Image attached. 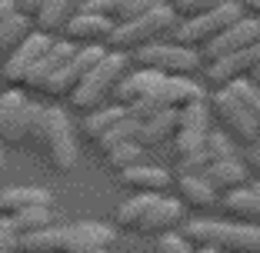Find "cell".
<instances>
[{"mask_svg":"<svg viewBox=\"0 0 260 253\" xmlns=\"http://www.w3.org/2000/svg\"><path fill=\"white\" fill-rule=\"evenodd\" d=\"M177 163H180V170H184V173H204L207 163H210V157H207V150H197V154L184 157V160H177Z\"/></svg>","mask_w":260,"mask_h":253,"instance_id":"60d3db41","label":"cell"},{"mask_svg":"<svg viewBox=\"0 0 260 253\" xmlns=\"http://www.w3.org/2000/svg\"><path fill=\"white\" fill-rule=\"evenodd\" d=\"M14 10H17V0H0V23L7 20V17L14 14Z\"/></svg>","mask_w":260,"mask_h":253,"instance_id":"ee69618b","label":"cell"},{"mask_svg":"<svg viewBox=\"0 0 260 253\" xmlns=\"http://www.w3.org/2000/svg\"><path fill=\"white\" fill-rule=\"evenodd\" d=\"M17 253H63V233H60V227L50 223V227H44V230L20 233Z\"/></svg>","mask_w":260,"mask_h":253,"instance_id":"484cf974","label":"cell"},{"mask_svg":"<svg viewBox=\"0 0 260 253\" xmlns=\"http://www.w3.org/2000/svg\"><path fill=\"white\" fill-rule=\"evenodd\" d=\"M253 193H257V197H260V180H253Z\"/></svg>","mask_w":260,"mask_h":253,"instance_id":"681fc988","label":"cell"},{"mask_svg":"<svg viewBox=\"0 0 260 253\" xmlns=\"http://www.w3.org/2000/svg\"><path fill=\"white\" fill-rule=\"evenodd\" d=\"M104 54H107V47H104V44H80V47L74 50V57H70V60L63 63L60 70H54V74L44 80L40 93H47V97H67V93L77 87V80L84 77V74H87V70H90Z\"/></svg>","mask_w":260,"mask_h":253,"instance_id":"9c48e42d","label":"cell"},{"mask_svg":"<svg viewBox=\"0 0 260 253\" xmlns=\"http://www.w3.org/2000/svg\"><path fill=\"white\" fill-rule=\"evenodd\" d=\"M50 33H40V30H30L27 37L20 40V44L10 50L7 57H4V63H0V74H4V80H7V87H23V80H27V74L34 70V63L40 60V57L47 54V47H50Z\"/></svg>","mask_w":260,"mask_h":253,"instance_id":"30bf717a","label":"cell"},{"mask_svg":"<svg viewBox=\"0 0 260 253\" xmlns=\"http://www.w3.org/2000/svg\"><path fill=\"white\" fill-rule=\"evenodd\" d=\"M160 77L164 74H157V70H150V67H140V70H134V74L123 70L120 80H117L114 90H110V100L120 103V107H134L137 100H144L153 87L160 84Z\"/></svg>","mask_w":260,"mask_h":253,"instance_id":"9a60e30c","label":"cell"},{"mask_svg":"<svg viewBox=\"0 0 260 253\" xmlns=\"http://www.w3.org/2000/svg\"><path fill=\"white\" fill-rule=\"evenodd\" d=\"M177 133V110H157L153 117H144L137 130L140 147H160Z\"/></svg>","mask_w":260,"mask_h":253,"instance_id":"cb8c5ba5","label":"cell"},{"mask_svg":"<svg viewBox=\"0 0 260 253\" xmlns=\"http://www.w3.org/2000/svg\"><path fill=\"white\" fill-rule=\"evenodd\" d=\"M193 253H220V250H210V246H193Z\"/></svg>","mask_w":260,"mask_h":253,"instance_id":"7dc6e473","label":"cell"},{"mask_svg":"<svg viewBox=\"0 0 260 253\" xmlns=\"http://www.w3.org/2000/svg\"><path fill=\"white\" fill-rule=\"evenodd\" d=\"M93 253H110V250H93Z\"/></svg>","mask_w":260,"mask_h":253,"instance_id":"f907efd6","label":"cell"},{"mask_svg":"<svg viewBox=\"0 0 260 253\" xmlns=\"http://www.w3.org/2000/svg\"><path fill=\"white\" fill-rule=\"evenodd\" d=\"M190 246H210L220 253H260V223H223V220H184Z\"/></svg>","mask_w":260,"mask_h":253,"instance_id":"6da1fadb","label":"cell"},{"mask_svg":"<svg viewBox=\"0 0 260 253\" xmlns=\"http://www.w3.org/2000/svg\"><path fill=\"white\" fill-rule=\"evenodd\" d=\"M74 50H77V44L74 40H50V47H47V54L40 57L37 63H34V70L27 74V80H23V87H30V90H40L44 87V80L54 74V70H60L63 63L74 57Z\"/></svg>","mask_w":260,"mask_h":253,"instance_id":"d6986e66","label":"cell"},{"mask_svg":"<svg viewBox=\"0 0 260 253\" xmlns=\"http://www.w3.org/2000/svg\"><path fill=\"white\" fill-rule=\"evenodd\" d=\"M220 0H170V10L177 14V20H187V17H197L204 10L217 7Z\"/></svg>","mask_w":260,"mask_h":253,"instance_id":"d590c367","label":"cell"},{"mask_svg":"<svg viewBox=\"0 0 260 253\" xmlns=\"http://www.w3.org/2000/svg\"><path fill=\"white\" fill-rule=\"evenodd\" d=\"M240 17H244V7H240V4L220 0L217 7L204 10V14L187 17V20H177L170 33H174V44H184V47H190V50H204L217 33H223L230 23L240 20Z\"/></svg>","mask_w":260,"mask_h":253,"instance_id":"5b68a950","label":"cell"},{"mask_svg":"<svg viewBox=\"0 0 260 253\" xmlns=\"http://www.w3.org/2000/svg\"><path fill=\"white\" fill-rule=\"evenodd\" d=\"M34 30V23H30V17L27 14H20V10H14V14L7 17V20L0 23V60L14 50L17 44H20L27 33Z\"/></svg>","mask_w":260,"mask_h":253,"instance_id":"83f0119b","label":"cell"},{"mask_svg":"<svg viewBox=\"0 0 260 253\" xmlns=\"http://www.w3.org/2000/svg\"><path fill=\"white\" fill-rule=\"evenodd\" d=\"M253 57H257V44L247 47V50H237V54L214 57L210 67H207V87H210V90H220V87H230L234 80L247 77V74H250Z\"/></svg>","mask_w":260,"mask_h":253,"instance_id":"5bb4252c","label":"cell"},{"mask_svg":"<svg viewBox=\"0 0 260 253\" xmlns=\"http://www.w3.org/2000/svg\"><path fill=\"white\" fill-rule=\"evenodd\" d=\"M260 44V20L257 17H240L234 20L223 33H217L210 44L204 47V57L214 60V57H223V54H237V50H247V47Z\"/></svg>","mask_w":260,"mask_h":253,"instance_id":"8fae6325","label":"cell"},{"mask_svg":"<svg viewBox=\"0 0 260 253\" xmlns=\"http://www.w3.org/2000/svg\"><path fill=\"white\" fill-rule=\"evenodd\" d=\"M220 210H223V216L234 220V223H260V197L253 193V187H247V184L223 193Z\"/></svg>","mask_w":260,"mask_h":253,"instance_id":"ffe728a7","label":"cell"},{"mask_svg":"<svg viewBox=\"0 0 260 253\" xmlns=\"http://www.w3.org/2000/svg\"><path fill=\"white\" fill-rule=\"evenodd\" d=\"M137 130H140V120L137 117H123V120H117L114 127H110V130H104L100 133L97 140H93V143L100 147V154H107L110 147H117V143H127V140H137Z\"/></svg>","mask_w":260,"mask_h":253,"instance_id":"f546056e","label":"cell"},{"mask_svg":"<svg viewBox=\"0 0 260 253\" xmlns=\"http://www.w3.org/2000/svg\"><path fill=\"white\" fill-rule=\"evenodd\" d=\"M0 170H4V140H0Z\"/></svg>","mask_w":260,"mask_h":253,"instance_id":"c3c4849f","label":"cell"},{"mask_svg":"<svg viewBox=\"0 0 260 253\" xmlns=\"http://www.w3.org/2000/svg\"><path fill=\"white\" fill-rule=\"evenodd\" d=\"M204 150L210 160H223V157H237V143L227 137L223 130H207L204 137Z\"/></svg>","mask_w":260,"mask_h":253,"instance_id":"e575fe53","label":"cell"},{"mask_svg":"<svg viewBox=\"0 0 260 253\" xmlns=\"http://www.w3.org/2000/svg\"><path fill=\"white\" fill-rule=\"evenodd\" d=\"M10 216V223L17 227V233H34V230H44L54 223V207H27V210H17V213H4Z\"/></svg>","mask_w":260,"mask_h":253,"instance_id":"f1b7e54d","label":"cell"},{"mask_svg":"<svg viewBox=\"0 0 260 253\" xmlns=\"http://www.w3.org/2000/svg\"><path fill=\"white\" fill-rule=\"evenodd\" d=\"M104 160H107V167H110V170H117V173H120L123 167H134V163L144 160V147H140L137 140H127V143L110 147L107 154H104Z\"/></svg>","mask_w":260,"mask_h":253,"instance_id":"d6a6232c","label":"cell"},{"mask_svg":"<svg viewBox=\"0 0 260 253\" xmlns=\"http://www.w3.org/2000/svg\"><path fill=\"white\" fill-rule=\"evenodd\" d=\"M127 114H130V110H127V107H120V103H110V107H104V103H100V107H93V110H87V114H84V123H80V130H84V137H87V140H97L100 133L110 130V127H114L117 120H123Z\"/></svg>","mask_w":260,"mask_h":253,"instance_id":"4316f807","label":"cell"},{"mask_svg":"<svg viewBox=\"0 0 260 253\" xmlns=\"http://www.w3.org/2000/svg\"><path fill=\"white\" fill-rule=\"evenodd\" d=\"M204 180L214 187L217 193L237 190V187L247 184V167L237 160V157H223V160H210L204 170Z\"/></svg>","mask_w":260,"mask_h":253,"instance_id":"44dd1931","label":"cell"},{"mask_svg":"<svg viewBox=\"0 0 260 253\" xmlns=\"http://www.w3.org/2000/svg\"><path fill=\"white\" fill-rule=\"evenodd\" d=\"M34 143L44 150L50 167L70 173L77 167V140H74V123L60 107H40L37 127H34Z\"/></svg>","mask_w":260,"mask_h":253,"instance_id":"7a4b0ae2","label":"cell"},{"mask_svg":"<svg viewBox=\"0 0 260 253\" xmlns=\"http://www.w3.org/2000/svg\"><path fill=\"white\" fill-rule=\"evenodd\" d=\"M153 93L167 110H180L187 103H193V100H207V90L200 84H193L190 77H160Z\"/></svg>","mask_w":260,"mask_h":253,"instance_id":"ac0fdd59","label":"cell"},{"mask_svg":"<svg viewBox=\"0 0 260 253\" xmlns=\"http://www.w3.org/2000/svg\"><path fill=\"white\" fill-rule=\"evenodd\" d=\"M40 107L30 103L17 87H10L7 93H0V140L4 143H27L34 137V127H37Z\"/></svg>","mask_w":260,"mask_h":253,"instance_id":"52a82bcc","label":"cell"},{"mask_svg":"<svg viewBox=\"0 0 260 253\" xmlns=\"http://www.w3.org/2000/svg\"><path fill=\"white\" fill-rule=\"evenodd\" d=\"M227 90L237 97V103L247 110V114H250V120L257 123V130H260V87H257V84H250L247 77H240V80H234Z\"/></svg>","mask_w":260,"mask_h":253,"instance_id":"1f68e13d","label":"cell"},{"mask_svg":"<svg viewBox=\"0 0 260 253\" xmlns=\"http://www.w3.org/2000/svg\"><path fill=\"white\" fill-rule=\"evenodd\" d=\"M177 130H210V107L207 100H193L177 110Z\"/></svg>","mask_w":260,"mask_h":253,"instance_id":"4dcf8cb0","label":"cell"},{"mask_svg":"<svg viewBox=\"0 0 260 253\" xmlns=\"http://www.w3.org/2000/svg\"><path fill=\"white\" fill-rule=\"evenodd\" d=\"M247 80L260 87V44H257V57H253V63H250V74H247Z\"/></svg>","mask_w":260,"mask_h":253,"instance_id":"b9f144b4","label":"cell"},{"mask_svg":"<svg viewBox=\"0 0 260 253\" xmlns=\"http://www.w3.org/2000/svg\"><path fill=\"white\" fill-rule=\"evenodd\" d=\"M110 30H114V20H107V17H100V14H87V10L67 17V23H63V37L74 40L77 47L80 44H104Z\"/></svg>","mask_w":260,"mask_h":253,"instance_id":"e0dca14e","label":"cell"},{"mask_svg":"<svg viewBox=\"0 0 260 253\" xmlns=\"http://www.w3.org/2000/svg\"><path fill=\"white\" fill-rule=\"evenodd\" d=\"M67 17H70V0H44V4L30 14V23H34V30L54 37V33L63 30Z\"/></svg>","mask_w":260,"mask_h":253,"instance_id":"d4e9b609","label":"cell"},{"mask_svg":"<svg viewBox=\"0 0 260 253\" xmlns=\"http://www.w3.org/2000/svg\"><path fill=\"white\" fill-rule=\"evenodd\" d=\"M17 243H20V233L10 223V216H0V253H17Z\"/></svg>","mask_w":260,"mask_h":253,"instance_id":"ab89813d","label":"cell"},{"mask_svg":"<svg viewBox=\"0 0 260 253\" xmlns=\"http://www.w3.org/2000/svg\"><path fill=\"white\" fill-rule=\"evenodd\" d=\"M204 137H207V130H177L170 137V157L174 160H184V157L204 150Z\"/></svg>","mask_w":260,"mask_h":253,"instance_id":"836d02e7","label":"cell"},{"mask_svg":"<svg viewBox=\"0 0 260 253\" xmlns=\"http://www.w3.org/2000/svg\"><path fill=\"white\" fill-rule=\"evenodd\" d=\"M63 233V253H93V250H107L114 243V227L97 220H80V223H67L60 227Z\"/></svg>","mask_w":260,"mask_h":253,"instance_id":"7c38bea8","label":"cell"},{"mask_svg":"<svg viewBox=\"0 0 260 253\" xmlns=\"http://www.w3.org/2000/svg\"><path fill=\"white\" fill-rule=\"evenodd\" d=\"M127 63H130V57L123 54V50H110V47H107V54L100 57V60L84 74V77L77 80L74 90L67 93V97H70V107L80 110V114L100 107V103L110 97V90H114V84L120 80V74L127 70Z\"/></svg>","mask_w":260,"mask_h":253,"instance_id":"3957f363","label":"cell"},{"mask_svg":"<svg viewBox=\"0 0 260 253\" xmlns=\"http://www.w3.org/2000/svg\"><path fill=\"white\" fill-rule=\"evenodd\" d=\"M250 163H253V170L260 173V140H253V143H250Z\"/></svg>","mask_w":260,"mask_h":253,"instance_id":"f6af8a7d","label":"cell"},{"mask_svg":"<svg viewBox=\"0 0 260 253\" xmlns=\"http://www.w3.org/2000/svg\"><path fill=\"white\" fill-rule=\"evenodd\" d=\"M157 253H193V246H190V240H187L184 233H174V230H167V233H160V243H157Z\"/></svg>","mask_w":260,"mask_h":253,"instance_id":"74e56055","label":"cell"},{"mask_svg":"<svg viewBox=\"0 0 260 253\" xmlns=\"http://www.w3.org/2000/svg\"><path fill=\"white\" fill-rule=\"evenodd\" d=\"M127 0H87L80 10H87V14H100V17H107V20H120V10Z\"/></svg>","mask_w":260,"mask_h":253,"instance_id":"8d00e7d4","label":"cell"},{"mask_svg":"<svg viewBox=\"0 0 260 253\" xmlns=\"http://www.w3.org/2000/svg\"><path fill=\"white\" fill-rule=\"evenodd\" d=\"M247 7H250L253 14H260V0H247Z\"/></svg>","mask_w":260,"mask_h":253,"instance_id":"bcb514c9","label":"cell"},{"mask_svg":"<svg viewBox=\"0 0 260 253\" xmlns=\"http://www.w3.org/2000/svg\"><path fill=\"white\" fill-rule=\"evenodd\" d=\"M40 4H44V0H17V10H20V14H27V17H30L34 10L40 7Z\"/></svg>","mask_w":260,"mask_h":253,"instance_id":"7bdbcfd3","label":"cell"},{"mask_svg":"<svg viewBox=\"0 0 260 253\" xmlns=\"http://www.w3.org/2000/svg\"><path fill=\"white\" fill-rule=\"evenodd\" d=\"M137 63L157 70L164 77H190L200 67V54L184 44H174V40H153L137 50Z\"/></svg>","mask_w":260,"mask_h":253,"instance_id":"8992f818","label":"cell"},{"mask_svg":"<svg viewBox=\"0 0 260 253\" xmlns=\"http://www.w3.org/2000/svg\"><path fill=\"white\" fill-rule=\"evenodd\" d=\"M174 23H177V14L167 4V7H157V10H150V14H140V17H130V20L114 23V30L107 33L104 47L130 54V50H140L144 44H153V40H160L164 33H170Z\"/></svg>","mask_w":260,"mask_h":253,"instance_id":"277c9868","label":"cell"},{"mask_svg":"<svg viewBox=\"0 0 260 253\" xmlns=\"http://www.w3.org/2000/svg\"><path fill=\"white\" fill-rule=\"evenodd\" d=\"M177 193H180V203L197 210V213H204L217 203V190L204 180V173H184L177 180Z\"/></svg>","mask_w":260,"mask_h":253,"instance_id":"7402d4cb","label":"cell"},{"mask_svg":"<svg viewBox=\"0 0 260 253\" xmlns=\"http://www.w3.org/2000/svg\"><path fill=\"white\" fill-rule=\"evenodd\" d=\"M170 0H127L123 4V10H120V20H130V17H140V14H150V10H157V7H167ZM117 20V23H120Z\"/></svg>","mask_w":260,"mask_h":253,"instance_id":"f35d334b","label":"cell"},{"mask_svg":"<svg viewBox=\"0 0 260 253\" xmlns=\"http://www.w3.org/2000/svg\"><path fill=\"white\" fill-rule=\"evenodd\" d=\"M207 107H210V114L220 120V130L227 133L234 143H247L250 147L253 140H260V130L257 123L250 120V114H247L244 107L237 103V97L227 90V87H220V90L210 93V100H207Z\"/></svg>","mask_w":260,"mask_h":253,"instance_id":"ba28073f","label":"cell"},{"mask_svg":"<svg viewBox=\"0 0 260 253\" xmlns=\"http://www.w3.org/2000/svg\"><path fill=\"white\" fill-rule=\"evenodd\" d=\"M27 207H54V193L44 187H7L0 190V213H17Z\"/></svg>","mask_w":260,"mask_h":253,"instance_id":"603a6c76","label":"cell"},{"mask_svg":"<svg viewBox=\"0 0 260 253\" xmlns=\"http://www.w3.org/2000/svg\"><path fill=\"white\" fill-rule=\"evenodd\" d=\"M180 223H184V203H180V200L164 197V193H153L134 233H144V237H160V233L174 230V227H180Z\"/></svg>","mask_w":260,"mask_h":253,"instance_id":"4fadbf2b","label":"cell"},{"mask_svg":"<svg viewBox=\"0 0 260 253\" xmlns=\"http://www.w3.org/2000/svg\"><path fill=\"white\" fill-rule=\"evenodd\" d=\"M0 216H4V213H0Z\"/></svg>","mask_w":260,"mask_h":253,"instance_id":"816d5d0a","label":"cell"},{"mask_svg":"<svg viewBox=\"0 0 260 253\" xmlns=\"http://www.w3.org/2000/svg\"><path fill=\"white\" fill-rule=\"evenodd\" d=\"M120 187L130 193H167L170 190V173L164 167H150V163H134V167L120 170Z\"/></svg>","mask_w":260,"mask_h":253,"instance_id":"2e32d148","label":"cell"}]
</instances>
